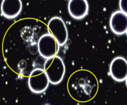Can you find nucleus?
<instances>
[{
  "mask_svg": "<svg viewBox=\"0 0 127 105\" xmlns=\"http://www.w3.org/2000/svg\"><path fill=\"white\" fill-rule=\"evenodd\" d=\"M43 69L52 84L60 83L65 74V65L62 59L58 56L47 59L44 63Z\"/></svg>",
  "mask_w": 127,
  "mask_h": 105,
  "instance_id": "1",
  "label": "nucleus"
},
{
  "mask_svg": "<svg viewBox=\"0 0 127 105\" xmlns=\"http://www.w3.org/2000/svg\"><path fill=\"white\" fill-rule=\"evenodd\" d=\"M50 81L43 69L36 68L32 71L28 79V85L31 91L34 93L45 92Z\"/></svg>",
  "mask_w": 127,
  "mask_h": 105,
  "instance_id": "2",
  "label": "nucleus"
},
{
  "mask_svg": "<svg viewBox=\"0 0 127 105\" xmlns=\"http://www.w3.org/2000/svg\"><path fill=\"white\" fill-rule=\"evenodd\" d=\"M48 32L56 40L60 46H62L68 39V31L65 23L61 18L54 17L48 24Z\"/></svg>",
  "mask_w": 127,
  "mask_h": 105,
  "instance_id": "3",
  "label": "nucleus"
},
{
  "mask_svg": "<svg viewBox=\"0 0 127 105\" xmlns=\"http://www.w3.org/2000/svg\"><path fill=\"white\" fill-rule=\"evenodd\" d=\"M59 47L56 40L49 34L42 35L38 42L40 55L47 59L56 56L59 51Z\"/></svg>",
  "mask_w": 127,
  "mask_h": 105,
  "instance_id": "4",
  "label": "nucleus"
},
{
  "mask_svg": "<svg viewBox=\"0 0 127 105\" xmlns=\"http://www.w3.org/2000/svg\"><path fill=\"white\" fill-rule=\"evenodd\" d=\"M109 72L113 79L117 82H123L126 80L127 76V62L126 59L117 57L112 60Z\"/></svg>",
  "mask_w": 127,
  "mask_h": 105,
  "instance_id": "5",
  "label": "nucleus"
},
{
  "mask_svg": "<svg viewBox=\"0 0 127 105\" xmlns=\"http://www.w3.org/2000/svg\"><path fill=\"white\" fill-rule=\"evenodd\" d=\"M111 31L117 35L126 33L127 30V15L120 11L114 12L110 19Z\"/></svg>",
  "mask_w": 127,
  "mask_h": 105,
  "instance_id": "6",
  "label": "nucleus"
},
{
  "mask_svg": "<svg viewBox=\"0 0 127 105\" xmlns=\"http://www.w3.org/2000/svg\"><path fill=\"white\" fill-rule=\"evenodd\" d=\"M89 6L86 0H70L68 3V12L74 19L80 20L87 16Z\"/></svg>",
  "mask_w": 127,
  "mask_h": 105,
  "instance_id": "7",
  "label": "nucleus"
},
{
  "mask_svg": "<svg viewBox=\"0 0 127 105\" xmlns=\"http://www.w3.org/2000/svg\"><path fill=\"white\" fill-rule=\"evenodd\" d=\"M22 8L20 0H3L1 5L2 15L8 19H13L19 15Z\"/></svg>",
  "mask_w": 127,
  "mask_h": 105,
  "instance_id": "8",
  "label": "nucleus"
},
{
  "mask_svg": "<svg viewBox=\"0 0 127 105\" xmlns=\"http://www.w3.org/2000/svg\"><path fill=\"white\" fill-rule=\"evenodd\" d=\"M120 9L122 12L127 14V0H121L120 1Z\"/></svg>",
  "mask_w": 127,
  "mask_h": 105,
  "instance_id": "9",
  "label": "nucleus"
}]
</instances>
